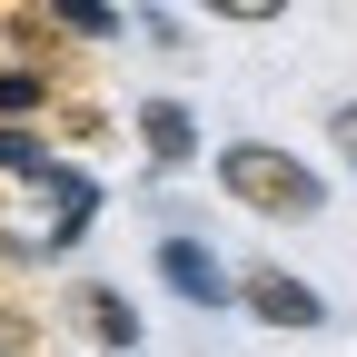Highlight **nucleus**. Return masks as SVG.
<instances>
[{
    "instance_id": "1",
    "label": "nucleus",
    "mask_w": 357,
    "mask_h": 357,
    "mask_svg": "<svg viewBox=\"0 0 357 357\" xmlns=\"http://www.w3.org/2000/svg\"><path fill=\"white\" fill-rule=\"evenodd\" d=\"M208 178H218V199H238L248 218H288V229L328 208V178L307 169L298 149H278V139H229L208 159Z\"/></svg>"
},
{
    "instance_id": "2",
    "label": "nucleus",
    "mask_w": 357,
    "mask_h": 357,
    "mask_svg": "<svg viewBox=\"0 0 357 357\" xmlns=\"http://www.w3.org/2000/svg\"><path fill=\"white\" fill-rule=\"evenodd\" d=\"M30 189H40V208H50L40 229H20V238H30V268H40V258H70V248L89 238V218L109 208V189H100V178H89L79 159H50V169L30 178Z\"/></svg>"
},
{
    "instance_id": "3",
    "label": "nucleus",
    "mask_w": 357,
    "mask_h": 357,
    "mask_svg": "<svg viewBox=\"0 0 357 357\" xmlns=\"http://www.w3.org/2000/svg\"><path fill=\"white\" fill-rule=\"evenodd\" d=\"M229 288H238V307H248L258 328H288V337H307V328H328V298L307 288L298 268H278V258H248V268H238Z\"/></svg>"
},
{
    "instance_id": "4",
    "label": "nucleus",
    "mask_w": 357,
    "mask_h": 357,
    "mask_svg": "<svg viewBox=\"0 0 357 357\" xmlns=\"http://www.w3.org/2000/svg\"><path fill=\"white\" fill-rule=\"evenodd\" d=\"M159 288H169L178 307H199V318L238 307V288H229V268H218V248L189 238V229H169V238H159Z\"/></svg>"
},
{
    "instance_id": "5",
    "label": "nucleus",
    "mask_w": 357,
    "mask_h": 357,
    "mask_svg": "<svg viewBox=\"0 0 357 357\" xmlns=\"http://www.w3.org/2000/svg\"><path fill=\"white\" fill-rule=\"evenodd\" d=\"M129 129H139V149H149L159 178H178V169L199 159V109H189V100H169V89H149V100L129 109Z\"/></svg>"
},
{
    "instance_id": "6",
    "label": "nucleus",
    "mask_w": 357,
    "mask_h": 357,
    "mask_svg": "<svg viewBox=\"0 0 357 357\" xmlns=\"http://www.w3.org/2000/svg\"><path fill=\"white\" fill-rule=\"evenodd\" d=\"M70 318H79V337L100 347V357H129V347H139V307H129V288H109V278H79L70 288Z\"/></svg>"
},
{
    "instance_id": "7",
    "label": "nucleus",
    "mask_w": 357,
    "mask_h": 357,
    "mask_svg": "<svg viewBox=\"0 0 357 357\" xmlns=\"http://www.w3.org/2000/svg\"><path fill=\"white\" fill-rule=\"evenodd\" d=\"M40 20H50L60 40H119L129 30V10H109V0H50Z\"/></svg>"
},
{
    "instance_id": "8",
    "label": "nucleus",
    "mask_w": 357,
    "mask_h": 357,
    "mask_svg": "<svg viewBox=\"0 0 357 357\" xmlns=\"http://www.w3.org/2000/svg\"><path fill=\"white\" fill-rule=\"evenodd\" d=\"M0 70H40L50 79V20H30V10L0 20Z\"/></svg>"
},
{
    "instance_id": "9",
    "label": "nucleus",
    "mask_w": 357,
    "mask_h": 357,
    "mask_svg": "<svg viewBox=\"0 0 357 357\" xmlns=\"http://www.w3.org/2000/svg\"><path fill=\"white\" fill-rule=\"evenodd\" d=\"M50 100H60V79H40V70H0V129H30Z\"/></svg>"
},
{
    "instance_id": "10",
    "label": "nucleus",
    "mask_w": 357,
    "mask_h": 357,
    "mask_svg": "<svg viewBox=\"0 0 357 357\" xmlns=\"http://www.w3.org/2000/svg\"><path fill=\"white\" fill-rule=\"evenodd\" d=\"M50 159H60V149L40 139V129H0V178H20V189H30V178L50 169Z\"/></svg>"
},
{
    "instance_id": "11",
    "label": "nucleus",
    "mask_w": 357,
    "mask_h": 357,
    "mask_svg": "<svg viewBox=\"0 0 357 357\" xmlns=\"http://www.w3.org/2000/svg\"><path fill=\"white\" fill-rule=\"evenodd\" d=\"M328 149L357 169V100H337V109H328Z\"/></svg>"
},
{
    "instance_id": "12",
    "label": "nucleus",
    "mask_w": 357,
    "mask_h": 357,
    "mask_svg": "<svg viewBox=\"0 0 357 357\" xmlns=\"http://www.w3.org/2000/svg\"><path fill=\"white\" fill-rule=\"evenodd\" d=\"M0 357H10V347H0Z\"/></svg>"
}]
</instances>
